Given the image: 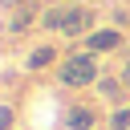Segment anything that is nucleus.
<instances>
[{"label":"nucleus","mask_w":130,"mask_h":130,"mask_svg":"<svg viewBox=\"0 0 130 130\" xmlns=\"http://www.w3.org/2000/svg\"><path fill=\"white\" fill-rule=\"evenodd\" d=\"M65 85H89L93 77H98V61L89 57V53H81V57H65V65H61V73H57Z\"/></svg>","instance_id":"f257e3e1"},{"label":"nucleus","mask_w":130,"mask_h":130,"mask_svg":"<svg viewBox=\"0 0 130 130\" xmlns=\"http://www.w3.org/2000/svg\"><path fill=\"white\" fill-rule=\"evenodd\" d=\"M32 20H37V8H32V4H28V8H20V12H16V16H12V20H8V28H12V32H20V28H28V24H32Z\"/></svg>","instance_id":"20e7f679"},{"label":"nucleus","mask_w":130,"mask_h":130,"mask_svg":"<svg viewBox=\"0 0 130 130\" xmlns=\"http://www.w3.org/2000/svg\"><path fill=\"white\" fill-rule=\"evenodd\" d=\"M69 126H73V130H89V126H93V110H73V114H69Z\"/></svg>","instance_id":"39448f33"},{"label":"nucleus","mask_w":130,"mask_h":130,"mask_svg":"<svg viewBox=\"0 0 130 130\" xmlns=\"http://www.w3.org/2000/svg\"><path fill=\"white\" fill-rule=\"evenodd\" d=\"M49 61H53V49H37V53L28 57V69H45Z\"/></svg>","instance_id":"423d86ee"},{"label":"nucleus","mask_w":130,"mask_h":130,"mask_svg":"<svg viewBox=\"0 0 130 130\" xmlns=\"http://www.w3.org/2000/svg\"><path fill=\"white\" fill-rule=\"evenodd\" d=\"M118 45H122V32H114V28H102V32L89 37V49L93 53H106V49H118Z\"/></svg>","instance_id":"7ed1b4c3"},{"label":"nucleus","mask_w":130,"mask_h":130,"mask_svg":"<svg viewBox=\"0 0 130 130\" xmlns=\"http://www.w3.org/2000/svg\"><path fill=\"white\" fill-rule=\"evenodd\" d=\"M110 126H114V130H130V110H118V114L110 118Z\"/></svg>","instance_id":"6e6552de"},{"label":"nucleus","mask_w":130,"mask_h":130,"mask_svg":"<svg viewBox=\"0 0 130 130\" xmlns=\"http://www.w3.org/2000/svg\"><path fill=\"white\" fill-rule=\"evenodd\" d=\"M65 12H69V8H53V12H45V28H61Z\"/></svg>","instance_id":"0eeeda50"},{"label":"nucleus","mask_w":130,"mask_h":130,"mask_svg":"<svg viewBox=\"0 0 130 130\" xmlns=\"http://www.w3.org/2000/svg\"><path fill=\"white\" fill-rule=\"evenodd\" d=\"M122 81H130V61H126V65H122Z\"/></svg>","instance_id":"1a4fd4ad"},{"label":"nucleus","mask_w":130,"mask_h":130,"mask_svg":"<svg viewBox=\"0 0 130 130\" xmlns=\"http://www.w3.org/2000/svg\"><path fill=\"white\" fill-rule=\"evenodd\" d=\"M89 24H93V12H89V8H69L65 20H61V32H65V37H77V32H85Z\"/></svg>","instance_id":"f03ea898"}]
</instances>
